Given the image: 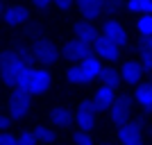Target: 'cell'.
Instances as JSON below:
<instances>
[{
  "mask_svg": "<svg viewBox=\"0 0 152 145\" xmlns=\"http://www.w3.org/2000/svg\"><path fill=\"white\" fill-rule=\"evenodd\" d=\"M125 145H143V141L136 138V141H129V143H125Z\"/></svg>",
  "mask_w": 152,
  "mask_h": 145,
  "instance_id": "1f68e13d",
  "label": "cell"
},
{
  "mask_svg": "<svg viewBox=\"0 0 152 145\" xmlns=\"http://www.w3.org/2000/svg\"><path fill=\"white\" fill-rule=\"evenodd\" d=\"M116 95H114V86H107V84H102L98 91H95V98H93V104L98 111H104L114 104Z\"/></svg>",
  "mask_w": 152,
  "mask_h": 145,
  "instance_id": "9a60e30c",
  "label": "cell"
},
{
  "mask_svg": "<svg viewBox=\"0 0 152 145\" xmlns=\"http://www.w3.org/2000/svg\"><path fill=\"white\" fill-rule=\"evenodd\" d=\"M32 50H27L25 45H14L9 50L2 52V63H0V75L5 86L16 88V79L25 68H32Z\"/></svg>",
  "mask_w": 152,
  "mask_h": 145,
  "instance_id": "6da1fadb",
  "label": "cell"
},
{
  "mask_svg": "<svg viewBox=\"0 0 152 145\" xmlns=\"http://www.w3.org/2000/svg\"><path fill=\"white\" fill-rule=\"evenodd\" d=\"M30 20V12L23 5H9L2 9V23L7 27H18Z\"/></svg>",
  "mask_w": 152,
  "mask_h": 145,
  "instance_id": "ba28073f",
  "label": "cell"
},
{
  "mask_svg": "<svg viewBox=\"0 0 152 145\" xmlns=\"http://www.w3.org/2000/svg\"><path fill=\"white\" fill-rule=\"evenodd\" d=\"M7 127H9V116H2V118H0V129L7 132Z\"/></svg>",
  "mask_w": 152,
  "mask_h": 145,
  "instance_id": "4dcf8cb0",
  "label": "cell"
},
{
  "mask_svg": "<svg viewBox=\"0 0 152 145\" xmlns=\"http://www.w3.org/2000/svg\"><path fill=\"white\" fill-rule=\"evenodd\" d=\"M73 143H75V145H95V141L91 138L89 132L80 129V132H75V136H73Z\"/></svg>",
  "mask_w": 152,
  "mask_h": 145,
  "instance_id": "603a6c76",
  "label": "cell"
},
{
  "mask_svg": "<svg viewBox=\"0 0 152 145\" xmlns=\"http://www.w3.org/2000/svg\"><path fill=\"white\" fill-rule=\"evenodd\" d=\"M100 79H102V84H107V86H118V82L123 79V75L118 73L116 68H102V73H100Z\"/></svg>",
  "mask_w": 152,
  "mask_h": 145,
  "instance_id": "d6986e66",
  "label": "cell"
},
{
  "mask_svg": "<svg viewBox=\"0 0 152 145\" xmlns=\"http://www.w3.org/2000/svg\"><path fill=\"white\" fill-rule=\"evenodd\" d=\"M141 55V63L145 66V70H152V52L150 50H139Z\"/></svg>",
  "mask_w": 152,
  "mask_h": 145,
  "instance_id": "4316f807",
  "label": "cell"
},
{
  "mask_svg": "<svg viewBox=\"0 0 152 145\" xmlns=\"http://www.w3.org/2000/svg\"><path fill=\"white\" fill-rule=\"evenodd\" d=\"M93 52L95 57L104 59V61H118V57H121V48L104 36H98V41L93 43Z\"/></svg>",
  "mask_w": 152,
  "mask_h": 145,
  "instance_id": "9c48e42d",
  "label": "cell"
},
{
  "mask_svg": "<svg viewBox=\"0 0 152 145\" xmlns=\"http://www.w3.org/2000/svg\"><path fill=\"white\" fill-rule=\"evenodd\" d=\"M50 118H52V122L57 127H68L70 122H73V114H70L66 107H55L52 114H50Z\"/></svg>",
  "mask_w": 152,
  "mask_h": 145,
  "instance_id": "e0dca14e",
  "label": "cell"
},
{
  "mask_svg": "<svg viewBox=\"0 0 152 145\" xmlns=\"http://www.w3.org/2000/svg\"><path fill=\"white\" fill-rule=\"evenodd\" d=\"M152 0H127V9L132 14H145V7Z\"/></svg>",
  "mask_w": 152,
  "mask_h": 145,
  "instance_id": "7402d4cb",
  "label": "cell"
},
{
  "mask_svg": "<svg viewBox=\"0 0 152 145\" xmlns=\"http://www.w3.org/2000/svg\"><path fill=\"white\" fill-rule=\"evenodd\" d=\"M143 136V125H141L139 120L134 122V120H129V122H125V125L118 127V141H121L123 145L129 143V141H136Z\"/></svg>",
  "mask_w": 152,
  "mask_h": 145,
  "instance_id": "4fadbf2b",
  "label": "cell"
},
{
  "mask_svg": "<svg viewBox=\"0 0 152 145\" xmlns=\"http://www.w3.org/2000/svg\"><path fill=\"white\" fill-rule=\"evenodd\" d=\"M34 134H37V141L39 143H52V141L57 138V134L52 132V129H48V127H37V129H34Z\"/></svg>",
  "mask_w": 152,
  "mask_h": 145,
  "instance_id": "44dd1931",
  "label": "cell"
},
{
  "mask_svg": "<svg viewBox=\"0 0 152 145\" xmlns=\"http://www.w3.org/2000/svg\"><path fill=\"white\" fill-rule=\"evenodd\" d=\"M95 104L91 100H82L80 102V107H77V114H75V122L82 127L84 132H89L95 127Z\"/></svg>",
  "mask_w": 152,
  "mask_h": 145,
  "instance_id": "52a82bcc",
  "label": "cell"
},
{
  "mask_svg": "<svg viewBox=\"0 0 152 145\" xmlns=\"http://www.w3.org/2000/svg\"><path fill=\"white\" fill-rule=\"evenodd\" d=\"M0 145H20V141H18V136H14V134L2 132V136H0Z\"/></svg>",
  "mask_w": 152,
  "mask_h": 145,
  "instance_id": "484cf974",
  "label": "cell"
},
{
  "mask_svg": "<svg viewBox=\"0 0 152 145\" xmlns=\"http://www.w3.org/2000/svg\"><path fill=\"white\" fill-rule=\"evenodd\" d=\"M104 145H109V143H104Z\"/></svg>",
  "mask_w": 152,
  "mask_h": 145,
  "instance_id": "836d02e7",
  "label": "cell"
},
{
  "mask_svg": "<svg viewBox=\"0 0 152 145\" xmlns=\"http://www.w3.org/2000/svg\"><path fill=\"white\" fill-rule=\"evenodd\" d=\"M143 73H145V66H143L141 61H125V63H123V68H121L123 82H127V84L141 82Z\"/></svg>",
  "mask_w": 152,
  "mask_h": 145,
  "instance_id": "7c38bea8",
  "label": "cell"
},
{
  "mask_svg": "<svg viewBox=\"0 0 152 145\" xmlns=\"http://www.w3.org/2000/svg\"><path fill=\"white\" fill-rule=\"evenodd\" d=\"M73 32H75V39H80V41H84V43L93 45L95 41H98V36H100V32L95 30L93 20H77L75 25H73Z\"/></svg>",
  "mask_w": 152,
  "mask_h": 145,
  "instance_id": "30bf717a",
  "label": "cell"
},
{
  "mask_svg": "<svg viewBox=\"0 0 152 145\" xmlns=\"http://www.w3.org/2000/svg\"><path fill=\"white\" fill-rule=\"evenodd\" d=\"M145 14H152V2H150L148 7H145Z\"/></svg>",
  "mask_w": 152,
  "mask_h": 145,
  "instance_id": "d6a6232c",
  "label": "cell"
},
{
  "mask_svg": "<svg viewBox=\"0 0 152 145\" xmlns=\"http://www.w3.org/2000/svg\"><path fill=\"white\" fill-rule=\"evenodd\" d=\"M30 107H32V93L25 91V88H14L12 91V100H9V114L12 118L20 120L30 114Z\"/></svg>",
  "mask_w": 152,
  "mask_h": 145,
  "instance_id": "7a4b0ae2",
  "label": "cell"
},
{
  "mask_svg": "<svg viewBox=\"0 0 152 145\" xmlns=\"http://www.w3.org/2000/svg\"><path fill=\"white\" fill-rule=\"evenodd\" d=\"M75 0H55V7L57 9H61V12H66V9H70V5H73Z\"/></svg>",
  "mask_w": 152,
  "mask_h": 145,
  "instance_id": "f546056e",
  "label": "cell"
},
{
  "mask_svg": "<svg viewBox=\"0 0 152 145\" xmlns=\"http://www.w3.org/2000/svg\"><path fill=\"white\" fill-rule=\"evenodd\" d=\"M32 55L37 59L39 63H43V66H52V63L59 61V50L57 45L48 41V39H37V43L32 48Z\"/></svg>",
  "mask_w": 152,
  "mask_h": 145,
  "instance_id": "3957f363",
  "label": "cell"
},
{
  "mask_svg": "<svg viewBox=\"0 0 152 145\" xmlns=\"http://www.w3.org/2000/svg\"><path fill=\"white\" fill-rule=\"evenodd\" d=\"M136 30L141 36H152V14H141V18L136 20Z\"/></svg>",
  "mask_w": 152,
  "mask_h": 145,
  "instance_id": "ffe728a7",
  "label": "cell"
},
{
  "mask_svg": "<svg viewBox=\"0 0 152 145\" xmlns=\"http://www.w3.org/2000/svg\"><path fill=\"white\" fill-rule=\"evenodd\" d=\"M102 9L104 14H116L121 9V0H102Z\"/></svg>",
  "mask_w": 152,
  "mask_h": 145,
  "instance_id": "d4e9b609",
  "label": "cell"
},
{
  "mask_svg": "<svg viewBox=\"0 0 152 145\" xmlns=\"http://www.w3.org/2000/svg\"><path fill=\"white\" fill-rule=\"evenodd\" d=\"M136 50H150L152 52V36H143L136 45Z\"/></svg>",
  "mask_w": 152,
  "mask_h": 145,
  "instance_id": "83f0119b",
  "label": "cell"
},
{
  "mask_svg": "<svg viewBox=\"0 0 152 145\" xmlns=\"http://www.w3.org/2000/svg\"><path fill=\"white\" fill-rule=\"evenodd\" d=\"M18 141H20V145H37L39 143V141H37V134H34V132H27V129L18 134Z\"/></svg>",
  "mask_w": 152,
  "mask_h": 145,
  "instance_id": "cb8c5ba5",
  "label": "cell"
},
{
  "mask_svg": "<svg viewBox=\"0 0 152 145\" xmlns=\"http://www.w3.org/2000/svg\"><path fill=\"white\" fill-rule=\"evenodd\" d=\"M66 77H68V82H73V84H91V82L95 79V75H91V73L84 68L82 63L70 66V68L66 70Z\"/></svg>",
  "mask_w": 152,
  "mask_h": 145,
  "instance_id": "2e32d148",
  "label": "cell"
},
{
  "mask_svg": "<svg viewBox=\"0 0 152 145\" xmlns=\"http://www.w3.org/2000/svg\"><path fill=\"white\" fill-rule=\"evenodd\" d=\"M52 84V75L48 73L45 68H37L32 73V82H30V93L32 95H41L45 93Z\"/></svg>",
  "mask_w": 152,
  "mask_h": 145,
  "instance_id": "8fae6325",
  "label": "cell"
},
{
  "mask_svg": "<svg viewBox=\"0 0 152 145\" xmlns=\"http://www.w3.org/2000/svg\"><path fill=\"white\" fill-rule=\"evenodd\" d=\"M32 5L37 7V9H48V7L55 5V0H32Z\"/></svg>",
  "mask_w": 152,
  "mask_h": 145,
  "instance_id": "f1b7e54d",
  "label": "cell"
},
{
  "mask_svg": "<svg viewBox=\"0 0 152 145\" xmlns=\"http://www.w3.org/2000/svg\"><path fill=\"white\" fill-rule=\"evenodd\" d=\"M75 5L80 9V14H82V18H86V20H93L100 14H104L102 0H75Z\"/></svg>",
  "mask_w": 152,
  "mask_h": 145,
  "instance_id": "5bb4252c",
  "label": "cell"
},
{
  "mask_svg": "<svg viewBox=\"0 0 152 145\" xmlns=\"http://www.w3.org/2000/svg\"><path fill=\"white\" fill-rule=\"evenodd\" d=\"M129 114H132V98L129 95H118L114 100V104H111V109H109L111 122L118 127L125 125V122H129Z\"/></svg>",
  "mask_w": 152,
  "mask_h": 145,
  "instance_id": "277c9868",
  "label": "cell"
},
{
  "mask_svg": "<svg viewBox=\"0 0 152 145\" xmlns=\"http://www.w3.org/2000/svg\"><path fill=\"white\" fill-rule=\"evenodd\" d=\"M136 102L148 111L152 109V84H141L136 88Z\"/></svg>",
  "mask_w": 152,
  "mask_h": 145,
  "instance_id": "ac0fdd59",
  "label": "cell"
},
{
  "mask_svg": "<svg viewBox=\"0 0 152 145\" xmlns=\"http://www.w3.org/2000/svg\"><path fill=\"white\" fill-rule=\"evenodd\" d=\"M93 45L84 43V41H80V39H73V41H68V43L64 45V57L66 59H73V61H80L82 63L84 59L93 57Z\"/></svg>",
  "mask_w": 152,
  "mask_h": 145,
  "instance_id": "5b68a950",
  "label": "cell"
},
{
  "mask_svg": "<svg viewBox=\"0 0 152 145\" xmlns=\"http://www.w3.org/2000/svg\"><path fill=\"white\" fill-rule=\"evenodd\" d=\"M102 36L109 39L111 43H116L118 48H125V45L129 43L127 30L118 23V20H104V25H102Z\"/></svg>",
  "mask_w": 152,
  "mask_h": 145,
  "instance_id": "8992f818",
  "label": "cell"
}]
</instances>
